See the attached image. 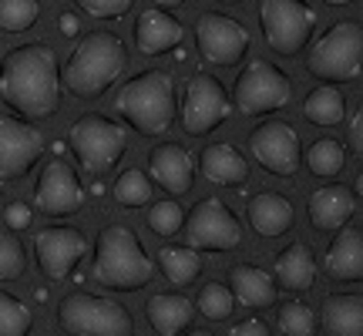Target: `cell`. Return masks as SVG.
Listing matches in <instances>:
<instances>
[{
    "label": "cell",
    "mask_w": 363,
    "mask_h": 336,
    "mask_svg": "<svg viewBox=\"0 0 363 336\" xmlns=\"http://www.w3.org/2000/svg\"><path fill=\"white\" fill-rule=\"evenodd\" d=\"M0 101L27 121L51 118L61 104V67L51 44L34 40L7 51L0 61Z\"/></svg>",
    "instance_id": "1"
},
{
    "label": "cell",
    "mask_w": 363,
    "mask_h": 336,
    "mask_svg": "<svg viewBox=\"0 0 363 336\" xmlns=\"http://www.w3.org/2000/svg\"><path fill=\"white\" fill-rule=\"evenodd\" d=\"M128 67V47L111 30H91L78 40L61 67V84L78 98H98Z\"/></svg>",
    "instance_id": "2"
},
{
    "label": "cell",
    "mask_w": 363,
    "mask_h": 336,
    "mask_svg": "<svg viewBox=\"0 0 363 336\" xmlns=\"http://www.w3.org/2000/svg\"><path fill=\"white\" fill-rule=\"evenodd\" d=\"M94 283L115 293H135L155 279V262L148 259L145 246L138 242L135 229L128 225H104L94 242V262H91Z\"/></svg>",
    "instance_id": "3"
},
{
    "label": "cell",
    "mask_w": 363,
    "mask_h": 336,
    "mask_svg": "<svg viewBox=\"0 0 363 336\" xmlns=\"http://www.w3.org/2000/svg\"><path fill=\"white\" fill-rule=\"evenodd\" d=\"M115 111L138 135H162L175 125L179 104H175V81L169 71H142L121 84L115 98Z\"/></svg>",
    "instance_id": "4"
},
{
    "label": "cell",
    "mask_w": 363,
    "mask_h": 336,
    "mask_svg": "<svg viewBox=\"0 0 363 336\" xmlns=\"http://www.w3.org/2000/svg\"><path fill=\"white\" fill-rule=\"evenodd\" d=\"M363 65V24L360 21H340L306 54V71L320 81H357Z\"/></svg>",
    "instance_id": "5"
},
{
    "label": "cell",
    "mask_w": 363,
    "mask_h": 336,
    "mask_svg": "<svg viewBox=\"0 0 363 336\" xmlns=\"http://www.w3.org/2000/svg\"><path fill=\"white\" fill-rule=\"evenodd\" d=\"M57 323L71 336H131L135 333V320L131 313L104 296H91V293H71L61 299L57 306Z\"/></svg>",
    "instance_id": "6"
},
{
    "label": "cell",
    "mask_w": 363,
    "mask_h": 336,
    "mask_svg": "<svg viewBox=\"0 0 363 336\" xmlns=\"http://www.w3.org/2000/svg\"><path fill=\"white\" fill-rule=\"evenodd\" d=\"M71 148L91 175H104L125 155L128 128H121L115 118L101 115V111H88L71 125Z\"/></svg>",
    "instance_id": "7"
},
{
    "label": "cell",
    "mask_w": 363,
    "mask_h": 336,
    "mask_svg": "<svg viewBox=\"0 0 363 336\" xmlns=\"http://www.w3.org/2000/svg\"><path fill=\"white\" fill-rule=\"evenodd\" d=\"M293 101V81L269 61H249L246 71L235 78L233 108L246 118H259L269 111H283Z\"/></svg>",
    "instance_id": "8"
},
{
    "label": "cell",
    "mask_w": 363,
    "mask_h": 336,
    "mask_svg": "<svg viewBox=\"0 0 363 336\" xmlns=\"http://www.w3.org/2000/svg\"><path fill=\"white\" fill-rule=\"evenodd\" d=\"M262 38L276 54H299L316 30V13L306 0H259Z\"/></svg>",
    "instance_id": "9"
},
{
    "label": "cell",
    "mask_w": 363,
    "mask_h": 336,
    "mask_svg": "<svg viewBox=\"0 0 363 336\" xmlns=\"http://www.w3.org/2000/svg\"><path fill=\"white\" fill-rule=\"evenodd\" d=\"M185 246L195 252H233L242 242V225L222 198H202L182 219Z\"/></svg>",
    "instance_id": "10"
},
{
    "label": "cell",
    "mask_w": 363,
    "mask_h": 336,
    "mask_svg": "<svg viewBox=\"0 0 363 336\" xmlns=\"http://www.w3.org/2000/svg\"><path fill=\"white\" fill-rule=\"evenodd\" d=\"M182 128L192 138H202L208 131H216L233 115V101L229 91L222 88V81L216 74H192L182 94Z\"/></svg>",
    "instance_id": "11"
},
{
    "label": "cell",
    "mask_w": 363,
    "mask_h": 336,
    "mask_svg": "<svg viewBox=\"0 0 363 336\" xmlns=\"http://www.w3.org/2000/svg\"><path fill=\"white\" fill-rule=\"evenodd\" d=\"M195 44L212 67H233L249 51V30L225 13H202L195 21Z\"/></svg>",
    "instance_id": "12"
},
{
    "label": "cell",
    "mask_w": 363,
    "mask_h": 336,
    "mask_svg": "<svg viewBox=\"0 0 363 336\" xmlns=\"http://www.w3.org/2000/svg\"><path fill=\"white\" fill-rule=\"evenodd\" d=\"M44 155V135L24 118L0 115V181L24 179Z\"/></svg>",
    "instance_id": "13"
},
{
    "label": "cell",
    "mask_w": 363,
    "mask_h": 336,
    "mask_svg": "<svg viewBox=\"0 0 363 336\" xmlns=\"http://www.w3.org/2000/svg\"><path fill=\"white\" fill-rule=\"evenodd\" d=\"M249 152L266 172L279 179H293L299 172L303 152H299V135L286 121H266L249 135Z\"/></svg>",
    "instance_id": "14"
},
{
    "label": "cell",
    "mask_w": 363,
    "mask_h": 336,
    "mask_svg": "<svg viewBox=\"0 0 363 336\" xmlns=\"http://www.w3.org/2000/svg\"><path fill=\"white\" fill-rule=\"evenodd\" d=\"M84 185H81L78 172L61 162V158H54L48 165L40 168L38 175V185H34V206L40 212H48V215H74L84 208Z\"/></svg>",
    "instance_id": "15"
},
{
    "label": "cell",
    "mask_w": 363,
    "mask_h": 336,
    "mask_svg": "<svg viewBox=\"0 0 363 336\" xmlns=\"http://www.w3.org/2000/svg\"><path fill=\"white\" fill-rule=\"evenodd\" d=\"M88 252V239L71 229V225H54V229H40L34 235V256H38L40 272L51 279V283H61L71 272L78 269V262Z\"/></svg>",
    "instance_id": "16"
},
{
    "label": "cell",
    "mask_w": 363,
    "mask_h": 336,
    "mask_svg": "<svg viewBox=\"0 0 363 336\" xmlns=\"http://www.w3.org/2000/svg\"><path fill=\"white\" fill-rule=\"evenodd\" d=\"M148 172L158 181V189H165L169 195H185L195 185L192 155L175 142H165L148 152Z\"/></svg>",
    "instance_id": "17"
},
{
    "label": "cell",
    "mask_w": 363,
    "mask_h": 336,
    "mask_svg": "<svg viewBox=\"0 0 363 336\" xmlns=\"http://www.w3.org/2000/svg\"><path fill=\"white\" fill-rule=\"evenodd\" d=\"M185 40V27L165 13L162 7H152V11H142L138 21H135V47L145 57H155V54H165L172 47H179Z\"/></svg>",
    "instance_id": "18"
},
{
    "label": "cell",
    "mask_w": 363,
    "mask_h": 336,
    "mask_svg": "<svg viewBox=\"0 0 363 336\" xmlns=\"http://www.w3.org/2000/svg\"><path fill=\"white\" fill-rule=\"evenodd\" d=\"M357 212V195L347 185H323L310 195V222L320 233H337Z\"/></svg>",
    "instance_id": "19"
},
{
    "label": "cell",
    "mask_w": 363,
    "mask_h": 336,
    "mask_svg": "<svg viewBox=\"0 0 363 336\" xmlns=\"http://www.w3.org/2000/svg\"><path fill=\"white\" fill-rule=\"evenodd\" d=\"M326 276L337 283H360L363 279V235L357 225H343L340 235L326 249Z\"/></svg>",
    "instance_id": "20"
},
{
    "label": "cell",
    "mask_w": 363,
    "mask_h": 336,
    "mask_svg": "<svg viewBox=\"0 0 363 336\" xmlns=\"http://www.w3.org/2000/svg\"><path fill=\"white\" fill-rule=\"evenodd\" d=\"M249 225L252 233L262 235V239H279L293 229V202L279 192H259L249 198L246 206Z\"/></svg>",
    "instance_id": "21"
},
{
    "label": "cell",
    "mask_w": 363,
    "mask_h": 336,
    "mask_svg": "<svg viewBox=\"0 0 363 336\" xmlns=\"http://www.w3.org/2000/svg\"><path fill=\"white\" fill-rule=\"evenodd\" d=\"M229 293L233 299H239L246 310H266L276 303V293L279 286L266 269L259 266H249V262H239L229 269Z\"/></svg>",
    "instance_id": "22"
},
{
    "label": "cell",
    "mask_w": 363,
    "mask_h": 336,
    "mask_svg": "<svg viewBox=\"0 0 363 336\" xmlns=\"http://www.w3.org/2000/svg\"><path fill=\"white\" fill-rule=\"evenodd\" d=\"M199 168L208 181L216 185H225V189H239L249 181V165L246 158L239 155V148L229 142H216L208 145L206 152L199 155Z\"/></svg>",
    "instance_id": "23"
},
{
    "label": "cell",
    "mask_w": 363,
    "mask_h": 336,
    "mask_svg": "<svg viewBox=\"0 0 363 336\" xmlns=\"http://www.w3.org/2000/svg\"><path fill=\"white\" fill-rule=\"evenodd\" d=\"M320 326L326 336H363V296L360 293H333L323 299Z\"/></svg>",
    "instance_id": "24"
},
{
    "label": "cell",
    "mask_w": 363,
    "mask_h": 336,
    "mask_svg": "<svg viewBox=\"0 0 363 336\" xmlns=\"http://www.w3.org/2000/svg\"><path fill=\"white\" fill-rule=\"evenodd\" d=\"M276 286H283L289 293H303L310 289L313 279H316V256L306 242H293L286 246L279 256H276Z\"/></svg>",
    "instance_id": "25"
},
{
    "label": "cell",
    "mask_w": 363,
    "mask_h": 336,
    "mask_svg": "<svg viewBox=\"0 0 363 336\" xmlns=\"http://www.w3.org/2000/svg\"><path fill=\"white\" fill-rule=\"evenodd\" d=\"M148 323L158 336H179L185 326L192 323V303L179 293H158L148 299Z\"/></svg>",
    "instance_id": "26"
},
{
    "label": "cell",
    "mask_w": 363,
    "mask_h": 336,
    "mask_svg": "<svg viewBox=\"0 0 363 336\" xmlns=\"http://www.w3.org/2000/svg\"><path fill=\"white\" fill-rule=\"evenodd\" d=\"M158 269L172 286H189L202 272V259L189 246H162L158 249Z\"/></svg>",
    "instance_id": "27"
},
{
    "label": "cell",
    "mask_w": 363,
    "mask_h": 336,
    "mask_svg": "<svg viewBox=\"0 0 363 336\" xmlns=\"http://www.w3.org/2000/svg\"><path fill=\"white\" fill-rule=\"evenodd\" d=\"M303 115L310 118L313 125H340L347 118V101H343V94L333 84H320L316 91L306 94Z\"/></svg>",
    "instance_id": "28"
},
{
    "label": "cell",
    "mask_w": 363,
    "mask_h": 336,
    "mask_svg": "<svg viewBox=\"0 0 363 336\" xmlns=\"http://www.w3.org/2000/svg\"><path fill=\"white\" fill-rule=\"evenodd\" d=\"M306 168H310L316 179H337L343 165H347V148L337 138H320L306 148Z\"/></svg>",
    "instance_id": "29"
},
{
    "label": "cell",
    "mask_w": 363,
    "mask_h": 336,
    "mask_svg": "<svg viewBox=\"0 0 363 336\" xmlns=\"http://www.w3.org/2000/svg\"><path fill=\"white\" fill-rule=\"evenodd\" d=\"M40 4L38 0H0V30L7 34H24L38 24Z\"/></svg>",
    "instance_id": "30"
},
{
    "label": "cell",
    "mask_w": 363,
    "mask_h": 336,
    "mask_svg": "<svg viewBox=\"0 0 363 336\" xmlns=\"http://www.w3.org/2000/svg\"><path fill=\"white\" fill-rule=\"evenodd\" d=\"M115 202L118 206H128V208L148 206V202H152V181H148V175L138 172V168L121 172L115 181Z\"/></svg>",
    "instance_id": "31"
},
{
    "label": "cell",
    "mask_w": 363,
    "mask_h": 336,
    "mask_svg": "<svg viewBox=\"0 0 363 336\" xmlns=\"http://www.w3.org/2000/svg\"><path fill=\"white\" fill-rule=\"evenodd\" d=\"M195 306H199L202 316H208V320L216 323V320H229V316H233L235 299H233V293H229V286L206 283L199 289V296H195Z\"/></svg>",
    "instance_id": "32"
},
{
    "label": "cell",
    "mask_w": 363,
    "mask_h": 336,
    "mask_svg": "<svg viewBox=\"0 0 363 336\" xmlns=\"http://www.w3.org/2000/svg\"><path fill=\"white\" fill-rule=\"evenodd\" d=\"M34 316L21 299H13L11 293L0 289V336H27L30 333Z\"/></svg>",
    "instance_id": "33"
},
{
    "label": "cell",
    "mask_w": 363,
    "mask_h": 336,
    "mask_svg": "<svg viewBox=\"0 0 363 336\" xmlns=\"http://www.w3.org/2000/svg\"><path fill=\"white\" fill-rule=\"evenodd\" d=\"M279 333L283 336H316V313L306 303H286L279 310Z\"/></svg>",
    "instance_id": "34"
},
{
    "label": "cell",
    "mask_w": 363,
    "mask_h": 336,
    "mask_svg": "<svg viewBox=\"0 0 363 336\" xmlns=\"http://www.w3.org/2000/svg\"><path fill=\"white\" fill-rule=\"evenodd\" d=\"M27 269V249L17 235H0V283L21 279Z\"/></svg>",
    "instance_id": "35"
},
{
    "label": "cell",
    "mask_w": 363,
    "mask_h": 336,
    "mask_svg": "<svg viewBox=\"0 0 363 336\" xmlns=\"http://www.w3.org/2000/svg\"><path fill=\"white\" fill-rule=\"evenodd\" d=\"M182 219H185V212L179 202H155L148 208V225L158 235H175L182 229Z\"/></svg>",
    "instance_id": "36"
},
{
    "label": "cell",
    "mask_w": 363,
    "mask_h": 336,
    "mask_svg": "<svg viewBox=\"0 0 363 336\" xmlns=\"http://www.w3.org/2000/svg\"><path fill=\"white\" fill-rule=\"evenodd\" d=\"M88 17H98V21H115V17H125L131 11L135 0H74Z\"/></svg>",
    "instance_id": "37"
},
{
    "label": "cell",
    "mask_w": 363,
    "mask_h": 336,
    "mask_svg": "<svg viewBox=\"0 0 363 336\" xmlns=\"http://www.w3.org/2000/svg\"><path fill=\"white\" fill-rule=\"evenodd\" d=\"M0 215L7 219L11 233H21V229H27V225H30V208H27L24 202H11V206H4V212H0Z\"/></svg>",
    "instance_id": "38"
},
{
    "label": "cell",
    "mask_w": 363,
    "mask_h": 336,
    "mask_svg": "<svg viewBox=\"0 0 363 336\" xmlns=\"http://www.w3.org/2000/svg\"><path fill=\"white\" fill-rule=\"evenodd\" d=\"M350 152L353 155L363 152V108L360 104L353 108V118H350Z\"/></svg>",
    "instance_id": "39"
},
{
    "label": "cell",
    "mask_w": 363,
    "mask_h": 336,
    "mask_svg": "<svg viewBox=\"0 0 363 336\" xmlns=\"http://www.w3.org/2000/svg\"><path fill=\"white\" fill-rule=\"evenodd\" d=\"M229 336H269V330H266V323H259V320H242V323H235L233 330H229Z\"/></svg>",
    "instance_id": "40"
},
{
    "label": "cell",
    "mask_w": 363,
    "mask_h": 336,
    "mask_svg": "<svg viewBox=\"0 0 363 336\" xmlns=\"http://www.w3.org/2000/svg\"><path fill=\"white\" fill-rule=\"evenodd\" d=\"M61 34H65V38H74V34H78V17H74V13H61Z\"/></svg>",
    "instance_id": "41"
},
{
    "label": "cell",
    "mask_w": 363,
    "mask_h": 336,
    "mask_svg": "<svg viewBox=\"0 0 363 336\" xmlns=\"http://www.w3.org/2000/svg\"><path fill=\"white\" fill-rule=\"evenodd\" d=\"M158 7H182V4H185V0H155Z\"/></svg>",
    "instance_id": "42"
},
{
    "label": "cell",
    "mask_w": 363,
    "mask_h": 336,
    "mask_svg": "<svg viewBox=\"0 0 363 336\" xmlns=\"http://www.w3.org/2000/svg\"><path fill=\"white\" fill-rule=\"evenodd\" d=\"M185 336H216V333H208V330H189Z\"/></svg>",
    "instance_id": "43"
},
{
    "label": "cell",
    "mask_w": 363,
    "mask_h": 336,
    "mask_svg": "<svg viewBox=\"0 0 363 336\" xmlns=\"http://www.w3.org/2000/svg\"><path fill=\"white\" fill-rule=\"evenodd\" d=\"M323 4H333V7H343V4H353V0H323Z\"/></svg>",
    "instance_id": "44"
},
{
    "label": "cell",
    "mask_w": 363,
    "mask_h": 336,
    "mask_svg": "<svg viewBox=\"0 0 363 336\" xmlns=\"http://www.w3.org/2000/svg\"><path fill=\"white\" fill-rule=\"evenodd\" d=\"M4 206H7V202H4V195H0V212H4Z\"/></svg>",
    "instance_id": "45"
},
{
    "label": "cell",
    "mask_w": 363,
    "mask_h": 336,
    "mask_svg": "<svg viewBox=\"0 0 363 336\" xmlns=\"http://www.w3.org/2000/svg\"><path fill=\"white\" fill-rule=\"evenodd\" d=\"M222 4H239V0H222Z\"/></svg>",
    "instance_id": "46"
}]
</instances>
